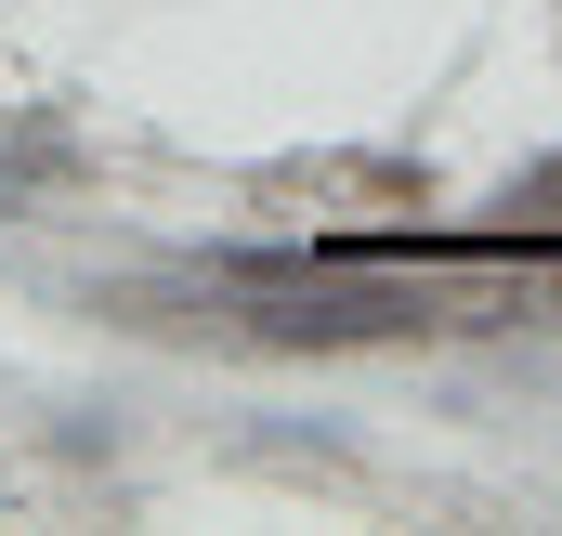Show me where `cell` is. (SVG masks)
Returning a JSON list of instances; mask_svg holds the SVG:
<instances>
[{"label": "cell", "mask_w": 562, "mask_h": 536, "mask_svg": "<svg viewBox=\"0 0 562 536\" xmlns=\"http://www.w3.org/2000/svg\"><path fill=\"white\" fill-rule=\"evenodd\" d=\"M0 157H13L40 197H79V183L105 170V157L79 144V119H66V105H0Z\"/></svg>", "instance_id": "1"}, {"label": "cell", "mask_w": 562, "mask_h": 536, "mask_svg": "<svg viewBox=\"0 0 562 536\" xmlns=\"http://www.w3.org/2000/svg\"><path fill=\"white\" fill-rule=\"evenodd\" d=\"M276 183H327V197H393V210H431L445 183H431V157H393V144H340V157H301Z\"/></svg>", "instance_id": "2"}, {"label": "cell", "mask_w": 562, "mask_h": 536, "mask_svg": "<svg viewBox=\"0 0 562 536\" xmlns=\"http://www.w3.org/2000/svg\"><path fill=\"white\" fill-rule=\"evenodd\" d=\"M40 445H53V458H66V471H105V458H119V405H53V432H40Z\"/></svg>", "instance_id": "3"}, {"label": "cell", "mask_w": 562, "mask_h": 536, "mask_svg": "<svg viewBox=\"0 0 562 536\" xmlns=\"http://www.w3.org/2000/svg\"><path fill=\"white\" fill-rule=\"evenodd\" d=\"M249 458H327V471H353L367 445H353L340 418H262V432H249Z\"/></svg>", "instance_id": "4"}, {"label": "cell", "mask_w": 562, "mask_h": 536, "mask_svg": "<svg viewBox=\"0 0 562 536\" xmlns=\"http://www.w3.org/2000/svg\"><path fill=\"white\" fill-rule=\"evenodd\" d=\"M0 223H40V183H26L13 157H0Z\"/></svg>", "instance_id": "5"}]
</instances>
